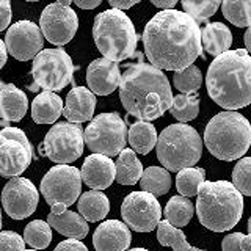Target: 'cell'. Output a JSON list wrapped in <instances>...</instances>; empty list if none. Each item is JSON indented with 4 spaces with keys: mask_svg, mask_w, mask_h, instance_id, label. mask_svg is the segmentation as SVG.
<instances>
[{
    "mask_svg": "<svg viewBox=\"0 0 251 251\" xmlns=\"http://www.w3.org/2000/svg\"><path fill=\"white\" fill-rule=\"evenodd\" d=\"M145 53L152 66L180 71L202 55L201 28L193 18L177 10H162L146 24Z\"/></svg>",
    "mask_w": 251,
    "mask_h": 251,
    "instance_id": "cell-1",
    "label": "cell"
},
{
    "mask_svg": "<svg viewBox=\"0 0 251 251\" xmlns=\"http://www.w3.org/2000/svg\"><path fill=\"white\" fill-rule=\"evenodd\" d=\"M120 99L123 107L130 116L138 121H152L170 110L173 102V91L163 71L143 61L126 66L120 82Z\"/></svg>",
    "mask_w": 251,
    "mask_h": 251,
    "instance_id": "cell-2",
    "label": "cell"
},
{
    "mask_svg": "<svg viewBox=\"0 0 251 251\" xmlns=\"http://www.w3.org/2000/svg\"><path fill=\"white\" fill-rule=\"evenodd\" d=\"M207 93L215 104L239 110L251 104V55L245 49L226 50L210 63Z\"/></svg>",
    "mask_w": 251,
    "mask_h": 251,
    "instance_id": "cell-3",
    "label": "cell"
},
{
    "mask_svg": "<svg viewBox=\"0 0 251 251\" xmlns=\"http://www.w3.org/2000/svg\"><path fill=\"white\" fill-rule=\"evenodd\" d=\"M196 215L210 231H229L243 215V195L227 180H204L198 190Z\"/></svg>",
    "mask_w": 251,
    "mask_h": 251,
    "instance_id": "cell-4",
    "label": "cell"
},
{
    "mask_svg": "<svg viewBox=\"0 0 251 251\" xmlns=\"http://www.w3.org/2000/svg\"><path fill=\"white\" fill-rule=\"evenodd\" d=\"M204 145L220 160H237L251 146V124L235 110H225L217 113L206 126Z\"/></svg>",
    "mask_w": 251,
    "mask_h": 251,
    "instance_id": "cell-5",
    "label": "cell"
},
{
    "mask_svg": "<svg viewBox=\"0 0 251 251\" xmlns=\"http://www.w3.org/2000/svg\"><path fill=\"white\" fill-rule=\"evenodd\" d=\"M93 38L104 58L118 63L135 55L138 35L123 10L110 8L99 13L93 24Z\"/></svg>",
    "mask_w": 251,
    "mask_h": 251,
    "instance_id": "cell-6",
    "label": "cell"
},
{
    "mask_svg": "<svg viewBox=\"0 0 251 251\" xmlns=\"http://www.w3.org/2000/svg\"><path fill=\"white\" fill-rule=\"evenodd\" d=\"M157 159L168 171L195 167L202 154V140L192 126L171 124L157 137Z\"/></svg>",
    "mask_w": 251,
    "mask_h": 251,
    "instance_id": "cell-7",
    "label": "cell"
},
{
    "mask_svg": "<svg viewBox=\"0 0 251 251\" xmlns=\"http://www.w3.org/2000/svg\"><path fill=\"white\" fill-rule=\"evenodd\" d=\"M77 69L65 49H44L33 58L31 77L33 85L30 91H61L73 82V74Z\"/></svg>",
    "mask_w": 251,
    "mask_h": 251,
    "instance_id": "cell-8",
    "label": "cell"
},
{
    "mask_svg": "<svg viewBox=\"0 0 251 251\" xmlns=\"http://www.w3.org/2000/svg\"><path fill=\"white\" fill-rule=\"evenodd\" d=\"M39 188L52 214H61L78 200L82 192V175L71 165H55L46 173Z\"/></svg>",
    "mask_w": 251,
    "mask_h": 251,
    "instance_id": "cell-9",
    "label": "cell"
},
{
    "mask_svg": "<svg viewBox=\"0 0 251 251\" xmlns=\"http://www.w3.org/2000/svg\"><path fill=\"white\" fill-rule=\"evenodd\" d=\"M85 145L94 154L118 155L127 143V126L118 113H100L83 130Z\"/></svg>",
    "mask_w": 251,
    "mask_h": 251,
    "instance_id": "cell-10",
    "label": "cell"
},
{
    "mask_svg": "<svg viewBox=\"0 0 251 251\" xmlns=\"http://www.w3.org/2000/svg\"><path fill=\"white\" fill-rule=\"evenodd\" d=\"M85 138L80 124L63 121L53 124L50 130L46 133L41 151L53 163L68 165L77 160L83 154Z\"/></svg>",
    "mask_w": 251,
    "mask_h": 251,
    "instance_id": "cell-11",
    "label": "cell"
},
{
    "mask_svg": "<svg viewBox=\"0 0 251 251\" xmlns=\"http://www.w3.org/2000/svg\"><path fill=\"white\" fill-rule=\"evenodd\" d=\"M33 159L27 135L18 127L6 126L0 130V176L16 177L28 168Z\"/></svg>",
    "mask_w": 251,
    "mask_h": 251,
    "instance_id": "cell-12",
    "label": "cell"
},
{
    "mask_svg": "<svg viewBox=\"0 0 251 251\" xmlns=\"http://www.w3.org/2000/svg\"><path fill=\"white\" fill-rule=\"evenodd\" d=\"M121 215L129 229L137 232L154 231L162 217L160 202L148 192H132L124 198Z\"/></svg>",
    "mask_w": 251,
    "mask_h": 251,
    "instance_id": "cell-13",
    "label": "cell"
},
{
    "mask_svg": "<svg viewBox=\"0 0 251 251\" xmlns=\"http://www.w3.org/2000/svg\"><path fill=\"white\" fill-rule=\"evenodd\" d=\"M43 36L55 46H65L73 39L78 28L77 13L71 6L50 3L44 8L39 18Z\"/></svg>",
    "mask_w": 251,
    "mask_h": 251,
    "instance_id": "cell-14",
    "label": "cell"
},
{
    "mask_svg": "<svg viewBox=\"0 0 251 251\" xmlns=\"http://www.w3.org/2000/svg\"><path fill=\"white\" fill-rule=\"evenodd\" d=\"M38 201V188L25 177H11L2 190L3 210L13 220H24L30 217L36 210Z\"/></svg>",
    "mask_w": 251,
    "mask_h": 251,
    "instance_id": "cell-15",
    "label": "cell"
},
{
    "mask_svg": "<svg viewBox=\"0 0 251 251\" xmlns=\"http://www.w3.org/2000/svg\"><path fill=\"white\" fill-rule=\"evenodd\" d=\"M8 53L19 61H28L43 50V31L31 21H19L8 28L5 36Z\"/></svg>",
    "mask_w": 251,
    "mask_h": 251,
    "instance_id": "cell-16",
    "label": "cell"
},
{
    "mask_svg": "<svg viewBox=\"0 0 251 251\" xmlns=\"http://www.w3.org/2000/svg\"><path fill=\"white\" fill-rule=\"evenodd\" d=\"M121 82V71L116 61L108 58H96L86 69L88 90L99 96L112 94Z\"/></svg>",
    "mask_w": 251,
    "mask_h": 251,
    "instance_id": "cell-17",
    "label": "cell"
},
{
    "mask_svg": "<svg viewBox=\"0 0 251 251\" xmlns=\"http://www.w3.org/2000/svg\"><path fill=\"white\" fill-rule=\"evenodd\" d=\"M130 242L129 226L118 220L102 222L93 234V245L96 251H126L129 250Z\"/></svg>",
    "mask_w": 251,
    "mask_h": 251,
    "instance_id": "cell-18",
    "label": "cell"
},
{
    "mask_svg": "<svg viewBox=\"0 0 251 251\" xmlns=\"http://www.w3.org/2000/svg\"><path fill=\"white\" fill-rule=\"evenodd\" d=\"M80 175L83 182L93 190H105L116 176L115 162L104 154H91L85 159Z\"/></svg>",
    "mask_w": 251,
    "mask_h": 251,
    "instance_id": "cell-19",
    "label": "cell"
},
{
    "mask_svg": "<svg viewBox=\"0 0 251 251\" xmlns=\"http://www.w3.org/2000/svg\"><path fill=\"white\" fill-rule=\"evenodd\" d=\"M94 108H96V94L85 86H74L66 96L63 115L69 123L80 124L91 121Z\"/></svg>",
    "mask_w": 251,
    "mask_h": 251,
    "instance_id": "cell-20",
    "label": "cell"
},
{
    "mask_svg": "<svg viewBox=\"0 0 251 251\" xmlns=\"http://www.w3.org/2000/svg\"><path fill=\"white\" fill-rule=\"evenodd\" d=\"M28 99L25 93L13 83L3 85L0 90V118L6 123H18L27 113Z\"/></svg>",
    "mask_w": 251,
    "mask_h": 251,
    "instance_id": "cell-21",
    "label": "cell"
},
{
    "mask_svg": "<svg viewBox=\"0 0 251 251\" xmlns=\"http://www.w3.org/2000/svg\"><path fill=\"white\" fill-rule=\"evenodd\" d=\"M47 223L50 227H53L55 231L60 232L61 235H65L68 239H83L88 234L90 227L88 222L78 214V212L73 210H65L61 214H50L47 215Z\"/></svg>",
    "mask_w": 251,
    "mask_h": 251,
    "instance_id": "cell-22",
    "label": "cell"
},
{
    "mask_svg": "<svg viewBox=\"0 0 251 251\" xmlns=\"http://www.w3.org/2000/svg\"><path fill=\"white\" fill-rule=\"evenodd\" d=\"M63 100L53 91H43L33 99L31 118L38 124H53L63 115Z\"/></svg>",
    "mask_w": 251,
    "mask_h": 251,
    "instance_id": "cell-23",
    "label": "cell"
},
{
    "mask_svg": "<svg viewBox=\"0 0 251 251\" xmlns=\"http://www.w3.org/2000/svg\"><path fill=\"white\" fill-rule=\"evenodd\" d=\"M201 44L207 53L218 57L220 53L229 50L232 44V33L223 22H210L201 30Z\"/></svg>",
    "mask_w": 251,
    "mask_h": 251,
    "instance_id": "cell-24",
    "label": "cell"
},
{
    "mask_svg": "<svg viewBox=\"0 0 251 251\" xmlns=\"http://www.w3.org/2000/svg\"><path fill=\"white\" fill-rule=\"evenodd\" d=\"M110 212V201L102 190H90L78 198V214L86 222H100Z\"/></svg>",
    "mask_w": 251,
    "mask_h": 251,
    "instance_id": "cell-25",
    "label": "cell"
},
{
    "mask_svg": "<svg viewBox=\"0 0 251 251\" xmlns=\"http://www.w3.org/2000/svg\"><path fill=\"white\" fill-rule=\"evenodd\" d=\"M116 168V182L121 185H135L141 175H143V167L133 149L124 148L118 154V160L115 162Z\"/></svg>",
    "mask_w": 251,
    "mask_h": 251,
    "instance_id": "cell-26",
    "label": "cell"
},
{
    "mask_svg": "<svg viewBox=\"0 0 251 251\" xmlns=\"http://www.w3.org/2000/svg\"><path fill=\"white\" fill-rule=\"evenodd\" d=\"M127 140L130 149L141 155H146L152 151L157 143V130L149 121H137L130 126Z\"/></svg>",
    "mask_w": 251,
    "mask_h": 251,
    "instance_id": "cell-27",
    "label": "cell"
},
{
    "mask_svg": "<svg viewBox=\"0 0 251 251\" xmlns=\"http://www.w3.org/2000/svg\"><path fill=\"white\" fill-rule=\"evenodd\" d=\"M163 215L170 225L180 229L190 223V220L195 215V206L187 196H173L165 206Z\"/></svg>",
    "mask_w": 251,
    "mask_h": 251,
    "instance_id": "cell-28",
    "label": "cell"
},
{
    "mask_svg": "<svg viewBox=\"0 0 251 251\" xmlns=\"http://www.w3.org/2000/svg\"><path fill=\"white\" fill-rule=\"evenodd\" d=\"M140 187L143 192L154 195L155 198L168 193L171 188L170 171L163 167H149L143 170V175L140 177Z\"/></svg>",
    "mask_w": 251,
    "mask_h": 251,
    "instance_id": "cell-29",
    "label": "cell"
},
{
    "mask_svg": "<svg viewBox=\"0 0 251 251\" xmlns=\"http://www.w3.org/2000/svg\"><path fill=\"white\" fill-rule=\"evenodd\" d=\"M157 240L163 247H171L173 251H206L201 248H195L187 242L185 234L170 225L167 220H160L157 225Z\"/></svg>",
    "mask_w": 251,
    "mask_h": 251,
    "instance_id": "cell-30",
    "label": "cell"
},
{
    "mask_svg": "<svg viewBox=\"0 0 251 251\" xmlns=\"http://www.w3.org/2000/svg\"><path fill=\"white\" fill-rule=\"evenodd\" d=\"M170 112L179 123H188L195 120L200 113V96L196 93L179 94V96L173 98Z\"/></svg>",
    "mask_w": 251,
    "mask_h": 251,
    "instance_id": "cell-31",
    "label": "cell"
},
{
    "mask_svg": "<svg viewBox=\"0 0 251 251\" xmlns=\"http://www.w3.org/2000/svg\"><path fill=\"white\" fill-rule=\"evenodd\" d=\"M223 16L235 27H251V0H222Z\"/></svg>",
    "mask_w": 251,
    "mask_h": 251,
    "instance_id": "cell-32",
    "label": "cell"
},
{
    "mask_svg": "<svg viewBox=\"0 0 251 251\" xmlns=\"http://www.w3.org/2000/svg\"><path fill=\"white\" fill-rule=\"evenodd\" d=\"M204 179H206V171H204V168H195V167L184 168L177 171L176 188L182 196L190 198V196L198 195V190L201 184L204 182Z\"/></svg>",
    "mask_w": 251,
    "mask_h": 251,
    "instance_id": "cell-33",
    "label": "cell"
},
{
    "mask_svg": "<svg viewBox=\"0 0 251 251\" xmlns=\"http://www.w3.org/2000/svg\"><path fill=\"white\" fill-rule=\"evenodd\" d=\"M24 240L35 250H46L52 242V227L43 220H33L24 229Z\"/></svg>",
    "mask_w": 251,
    "mask_h": 251,
    "instance_id": "cell-34",
    "label": "cell"
},
{
    "mask_svg": "<svg viewBox=\"0 0 251 251\" xmlns=\"http://www.w3.org/2000/svg\"><path fill=\"white\" fill-rule=\"evenodd\" d=\"M173 83H175L176 88L184 93V94H192L196 93L202 85V74L198 66L190 65L185 69H180L175 73L173 77Z\"/></svg>",
    "mask_w": 251,
    "mask_h": 251,
    "instance_id": "cell-35",
    "label": "cell"
},
{
    "mask_svg": "<svg viewBox=\"0 0 251 251\" xmlns=\"http://www.w3.org/2000/svg\"><path fill=\"white\" fill-rule=\"evenodd\" d=\"M184 13H187L196 22L212 18L222 5V0H180Z\"/></svg>",
    "mask_w": 251,
    "mask_h": 251,
    "instance_id": "cell-36",
    "label": "cell"
},
{
    "mask_svg": "<svg viewBox=\"0 0 251 251\" xmlns=\"http://www.w3.org/2000/svg\"><path fill=\"white\" fill-rule=\"evenodd\" d=\"M232 185L242 195L251 196V157H240V160L235 163L232 170Z\"/></svg>",
    "mask_w": 251,
    "mask_h": 251,
    "instance_id": "cell-37",
    "label": "cell"
},
{
    "mask_svg": "<svg viewBox=\"0 0 251 251\" xmlns=\"http://www.w3.org/2000/svg\"><path fill=\"white\" fill-rule=\"evenodd\" d=\"M0 251H25V240L14 231L0 232Z\"/></svg>",
    "mask_w": 251,
    "mask_h": 251,
    "instance_id": "cell-38",
    "label": "cell"
},
{
    "mask_svg": "<svg viewBox=\"0 0 251 251\" xmlns=\"http://www.w3.org/2000/svg\"><path fill=\"white\" fill-rule=\"evenodd\" d=\"M53 251H88L86 245L78 239H66L60 242Z\"/></svg>",
    "mask_w": 251,
    "mask_h": 251,
    "instance_id": "cell-39",
    "label": "cell"
},
{
    "mask_svg": "<svg viewBox=\"0 0 251 251\" xmlns=\"http://www.w3.org/2000/svg\"><path fill=\"white\" fill-rule=\"evenodd\" d=\"M243 237L242 232H232L226 235L222 242V250L223 251H242L240 250V240Z\"/></svg>",
    "mask_w": 251,
    "mask_h": 251,
    "instance_id": "cell-40",
    "label": "cell"
},
{
    "mask_svg": "<svg viewBox=\"0 0 251 251\" xmlns=\"http://www.w3.org/2000/svg\"><path fill=\"white\" fill-rule=\"evenodd\" d=\"M11 2L10 0H0V31H3L11 22Z\"/></svg>",
    "mask_w": 251,
    "mask_h": 251,
    "instance_id": "cell-41",
    "label": "cell"
},
{
    "mask_svg": "<svg viewBox=\"0 0 251 251\" xmlns=\"http://www.w3.org/2000/svg\"><path fill=\"white\" fill-rule=\"evenodd\" d=\"M138 2H141V0H108L112 8H116V10H129V8L137 5Z\"/></svg>",
    "mask_w": 251,
    "mask_h": 251,
    "instance_id": "cell-42",
    "label": "cell"
},
{
    "mask_svg": "<svg viewBox=\"0 0 251 251\" xmlns=\"http://www.w3.org/2000/svg\"><path fill=\"white\" fill-rule=\"evenodd\" d=\"M73 2L78 8H82V10H93V8H96V6L100 5L102 0H73Z\"/></svg>",
    "mask_w": 251,
    "mask_h": 251,
    "instance_id": "cell-43",
    "label": "cell"
},
{
    "mask_svg": "<svg viewBox=\"0 0 251 251\" xmlns=\"http://www.w3.org/2000/svg\"><path fill=\"white\" fill-rule=\"evenodd\" d=\"M152 5L160 8V10H173V6H175L179 0H151Z\"/></svg>",
    "mask_w": 251,
    "mask_h": 251,
    "instance_id": "cell-44",
    "label": "cell"
},
{
    "mask_svg": "<svg viewBox=\"0 0 251 251\" xmlns=\"http://www.w3.org/2000/svg\"><path fill=\"white\" fill-rule=\"evenodd\" d=\"M6 57H8V50H6V46L5 43L0 39V69H2L5 66L6 63Z\"/></svg>",
    "mask_w": 251,
    "mask_h": 251,
    "instance_id": "cell-45",
    "label": "cell"
},
{
    "mask_svg": "<svg viewBox=\"0 0 251 251\" xmlns=\"http://www.w3.org/2000/svg\"><path fill=\"white\" fill-rule=\"evenodd\" d=\"M240 250L242 251H251V234L243 235L240 240Z\"/></svg>",
    "mask_w": 251,
    "mask_h": 251,
    "instance_id": "cell-46",
    "label": "cell"
},
{
    "mask_svg": "<svg viewBox=\"0 0 251 251\" xmlns=\"http://www.w3.org/2000/svg\"><path fill=\"white\" fill-rule=\"evenodd\" d=\"M243 39H245V47H247V52L251 53V27H248V30L245 31V36H243Z\"/></svg>",
    "mask_w": 251,
    "mask_h": 251,
    "instance_id": "cell-47",
    "label": "cell"
},
{
    "mask_svg": "<svg viewBox=\"0 0 251 251\" xmlns=\"http://www.w3.org/2000/svg\"><path fill=\"white\" fill-rule=\"evenodd\" d=\"M71 2H73V0H57V3L58 5H63V6H69Z\"/></svg>",
    "mask_w": 251,
    "mask_h": 251,
    "instance_id": "cell-48",
    "label": "cell"
},
{
    "mask_svg": "<svg viewBox=\"0 0 251 251\" xmlns=\"http://www.w3.org/2000/svg\"><path fill=\"white\" fill-rule=\"evenodd\" d=\"M127 251V250H126ZM129 251H148L146 248H132V250H129Z\"/></svg>",
    "mask_w": 251,
    "mask_h": 251,
    "instance_id": "cell-49",
    "label": "cell"
},
{
    "mask_svg": "<svg viewBox=\"0 0 251 251\" xmlns=\"http://www.w3.org/2000/svg\"><path fill=\"white\" fill-rule=\"evenodd\" d=\"M248 232L251 234V217H250V220H248Z\"/></svg>",
    "mask_w": 251,
    "mask_h": 251,
    "instance_id": "cell-50",
    "label": "cell"
},
{
    "mask_svg": "<svg viewBox=\"0 0 251 251\" xmlns=\"http://www.w3.org/2000/svg\"><path fill=\"white\" fill-rule=\"evenodd\" d=\"M0 229H2V210H0Z\"/></svg>",
    "mask_w": 251,
    "mask_h": 251,
    "instance_id": "cell-51",
    "label": "cell"
},
{
    "mask_svg": "<svg viewBox=\"0 0 251 251\" xmlns=\"http://www.w3.org/2000/svg\"><path fill=\"white\" fill-rule=\"evenodd\" d=\"M3 85H5V83H3L2 80H0V90H2V88H3Z\"/></svg>",
    "mask_w": 251,
    "mask_h": 251,
    "instance_id": "cell-52",
    "label": "cell"
},
{
    "mask_svg": "<svg viewBox=\"0 0 251 251\" xmlns=\"http://www.w3.org/2000/svg\"><path fill=\"white\" fill-rule=\"evenodd\" d=\"M27 2H38V0H27Z\"/></svg>",
    "mask_w": 251,
    "mask_h": 251,
    "instance_id": "cell-53",
    "label": "cell"
},
{
    "mask_svg": "<svg viewBox=\"0 0 251 251\" xmlns=\"http://www.w3.org/2000/svg\"><path fill=\"white\" fill-rule=\"evenodd\" d=\"M25 251H36V250H25Z\"/></svg>",
    "mask_w": 251,
    "mask_h": 251,
    "instance_id": "cell-54",
    "label": "cell"
}]
</instances>
